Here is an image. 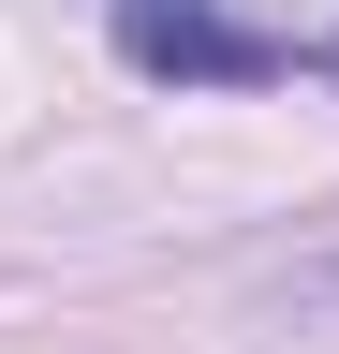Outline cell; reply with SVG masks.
<instances>
[{
    "label": "cell",
    "mask_w": 339,
    "mask_h": 354,
    "mask_svg": "<svg viewBox=\"0 0 339 354\" xmlns=\"http://www.w3.org/2000/svg\"><path fill=\"white\" fill-rule=\"evenodd\" d=\"M118 59L162 74V88H280V74H339V44H295V30H251L222 0H104Z\"/></svg>",
    "instance_id": "1"
},
{
    "label": "cell",
    "mask_w": 339,
    "mask_h": 354,
    "mask_svg": "<svg viewBox=\"0 0 339 354\" xmlns=\"http://www.w3.org/2000/svg\"><path fill=\"white\" fill-rule=\"evenodd\" d=\"M295 310H310V325H339V251H310V266H295Z\"/></svg>",
    "instance_id": "2"
}]
</instances>
